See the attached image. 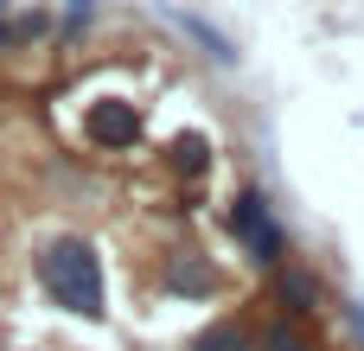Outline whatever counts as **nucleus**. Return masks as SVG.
I'll return each mask as SVG.
<instances>
[{"label": "nucleus", "instance_id": "f257e3e1", "mask_svg": "<svg viewBox=\"0 0 364 351\" xmlns=\"http://www.w3.org/2000/svg\"><path fill=\"white\" fill-rule=\"evenodd\" d=\"M38 288L77 320H102V256L83 237H51L38 249Z\"/></svg>", "mask_w": 364, "mask_h": 351}, {"label": "nucleus", "instance_id": "f03ea898", "mask_svg": "<svg viewBox=\"0 0 364 351\" xmlns=\"http://www.w3.org/2000/svg\"><path fill=\"white\" fill-rule=\"evenodd\" d=\"M230 237L250 249L256 269H282V224H275V205H269L256 185L237 192V205H230Z\"/></svg>", "mask_w": 364, "mask_h": 351}, {"label": "nucleus", "instance_id": "7ed1b4c3", "mask_svg": "<svg viewBox=\"0 0 364 351\" xmlns=\"http://www.w3.org/2000/svg\"><path fill=\"white\" fill-rule=\"evenodd\" d=\"M218 288H224V275H218V262L198 256V249H179V256L160 262V294H173V301H211Z\"/></svg>", "mask_w": 364, "mask_h": 351}, {"label": "nucleus", "instance_id": "20e7f679", "mask_svg": "<svg viewBox=\"0 0 364 351\" xmlns=\"http://www.w3.org/2000/svg\"><path fill=\"white\" fill-rule=\"evenodd\" d=\"M90 141L96 147H134L141 141V109L134 102H96L90 109Z\"/></svg>", "mask_w": 364, "mask_h": 351}, {"label": "nucleus", "instance_id": "39448f33", "mask_svg": "<svg viewBox=\"0 0 364 351\" xmlns=\"http://www.w3.org/2000/svg\"><path fill=\"white\" fill-rule=\"evenodd\" d=\"M269 294H275V307H282L288 320H307V313L320 307V294H326V288H320V275H314V269H275V288H269Z\"/></svg>", "mask_w": 364, "mask_h": 351}, {"label": "nucleus", "instance_id": "423d86ee", "mask_svg": "<svg viewBox=\"0 0 364 351\" xmlns=\"http://www.w3.org/2000/svg\"><path fill=\"white\" fill-rule=\"evenodd\" d=\"M160 13H166V19H173V26H179V32H186V38H192L198 51H205V58H218L224 70L237 64V45H230V38H224V32H218V26L205 19V13H192V6H160Z\"/></svg>", "mask_w": 364, "mask_h": 351}, {"label": "nucleus", "instance_id": "0eeeda50", "mask_svg": "<svg viewBox=\"0 0 364 351\" xmlns=\"http://www.w3.org/2000/svg\"><path fill=\"white\" fill-rule=\"evenodd\" d=\"M256 351H314V333L282 313V320H269V326L256 333Z\"/></svg>", "mask_w": 364, "mask_h": 351}, {"label": "nucleus", "instance_id": "6e6552de", "mask_svg": "<svg viewBox=\"0 0 364 351\" xmlns=\"http://www.w3.org/2000/svg\"><path fill=\"white\" fill-rule=\"evenodd\" d=\"M192 351H256V333L250 326H237V320H218L211 333H198Z\"/></svg>", "mask_w": 364, "mask_h": 351}, {"label": "nucleus", "instance_id": "1a4fd4ad", "mask_svg": "<svg viewBox=\"0 0 364 351\" xmlns=\"http://www.w3.org/2000/svg\"><path fill=\"white\" fill-rule=\"evenodd\" d=\"M173 166H179V173H205V166H211V141L186 134V141L173 147Z\"/></svg>", "mask_w": 364, "mask_h": 351}, {"label": "nucleus", "instance_id": "9d476101", "mask_svg": "<svg viewBox=\"0 0 364 351\" xmlns=\"http://www.w3.org/2000/svg\"><path fill=\"white\" fill-rule=\"evenodd\" d=\"M346 326H352V339L364 345V301H346Z\"/></svg>", "mask_w": 364, "mask_h": 351}]
</instances>
